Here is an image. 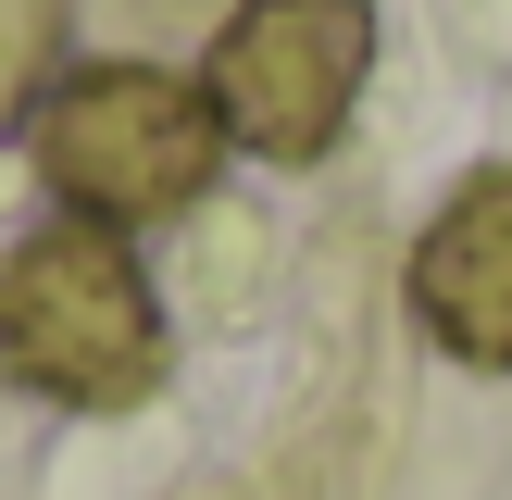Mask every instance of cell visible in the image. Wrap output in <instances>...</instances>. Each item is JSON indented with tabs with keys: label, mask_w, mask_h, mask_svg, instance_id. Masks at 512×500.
Returning <instances> with one entry per match:
<instances>
[{
	"label": "cell",
	"mask_w": 512,
	"mask_h": 500,
	"mask_svg": "<svg viewBox=\"0 0 512 500\" xmlns=\"http://www.w3.org/2000/svg\"><path fill=\"white\" fill-rule=\"evenodd\" d=\"M0 375L63 413H138L163 388V300H150L125 225H38L0 250Z\"/></svg>",
	"instance_id": "cell-1"
},
{
	"label": "cell",
	"mask_w": 512,
	"mask_h": 500,
	"mask_svg": "<svg viewBox=\"0 0 512 500\" xmlns=\"http://www.w3.org/2000/svg\"><path fill=\"white\" fill-rule=\"evenodd\" d=\"M225 163V125L200 100V75H163V63H75L50 75L38 100V175L63 213L88 225H163L213 188Z\"/></svg>",
	"instance_id": "cell-2"
},
{
	"label": "cell",
	"mask_w": 512,
	"mask_h": 500,
	"mask_svg": "<svg viewBox=\"0 0 512 500\" xmlns=\"http://www.w3.org/2000/svg\"><path fill=\"white\" fill-rule=\"evenodd\" d=\"M363 75H375V0H238L200 63V100L250 163H325L350 138Z\"/></svg>",
	"instance_id": "cell-3"
},
{
	"label": "cell",
	"mask_w": 512,
	"mask_h": 500,
	"mask_svg": "<svg viewBox=\"0 0 512 500\" xmlns=\"http://www.w3.org/2000/svg\"><path fill=\"white\" fill-rule=\"evenodd\" d=\"M50 50H63V0H0V125L50 100Z\"/></svg>",
	"instance_id": "cell-5"
},
{
	"label": "cell",
	"mask_w": 512,
	"mask_h": 500,
	"mask_svg": "<svg viewBox=\"0 0 512 500\" xmlns=\"http://www.w3.org/2000/svg\"><path fill=\"white\" fill-rule=\"evenodd\" d=\"M413 313L450 363L512 375V163H475L413 238Z\"/></svg>",
	"instance_id": "cell-4"
}]
</instances>
